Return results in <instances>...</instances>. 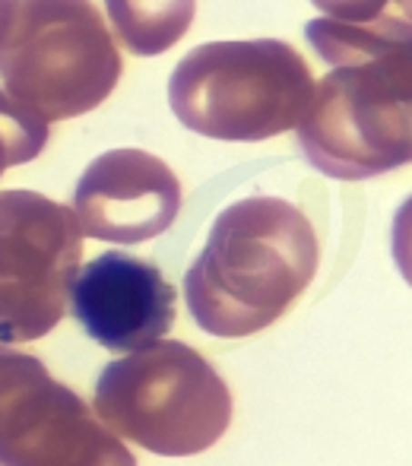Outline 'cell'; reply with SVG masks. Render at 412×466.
Listing matches in <instances>:
<instances>
[{
    "label": "cell",
    "mask_w": 412,
    "mask_h": 466,
    "mask_svg": "<svg viewBox=\"0 0 412 466\" xmlns=\"http://www.w3.org/2000/svg\"><path fill=\"white\" fill-rule=\"evenodd\" d=\"M93 406L111 435L162 457L204 454L232 422V390L222 374L175 339L105 365Z\"/></svg>",
    "instance_id": "5"
},
{
    "label": "cell",
    "mask_w": 412,
    "mask_h": 466,
    "mask_svg": "<svg viewBox=\"0 0 412 466\" xmlns=\"http://www.w3.org/2000/svg\"><path fill=\"white\" fill-rule=\"evenodd\" d=\"M45 143H48V124L0 89V175L42 156Z\"/></svg>",
    "instance_id": "11"
},
{
    "label": "cell",
    "mask_w": 412,
    "mask_h": 466,
    "mask_svg": "<svg viewBox=\"0 0 412 466\" xmlns=\"http://www.w3.org/2000/svg\"><path fill=\"white\" fill-rule=\"evenodd\" d=\"M80 258L74 209L35 190H0V343H29L61 324Z\"/></svg>",
    "instance_id": "6"
},
{
    "label": "cell",
    "mask_w": 412,
    "mask_h": 466,
    "mask_svg": "<svg viewBox=\"0 0 412 466\" xmlns=\"http://www.w3.org/2000/svg\"><path fill=\"white\" fill-rule=\"evenodd\" d=\"M314 76L279 38L209 42L181 57L168 80V105L187 130L209 140L257 143L302 121Z\"/></svg>",
    "instance_id": "3"
},
{
    "label": "cell",
    "mask_w": 412,
    "mask_h": 466,
    "mask_svg": "<svg viewBox=\"0 0 412 466\" xmlns=\"http://www.w3.org/2000/svg\"><path fill=\"white\" fill-rule=\"evenodd\" d=\"M0 466H136L48 365L0 343Z\"/></svg>",
    "instance_id": "7"
},
{
    "label": "cell",
    "mask_w": 412,
    "mask_h": 466,
    "mask_svg": "<svg viewBox=\"0 0 412 466\" xmlns=\"http://www.w3.org/2000/svg\"><path fill=\"white\" fill-rule=\"evenodd\" d=\"M6 13H10V0H0V32H4V23H6Z\"/></svg>",
    "instance_id": "13"
},
{
    "label": "cell",
    "mask_w": 412,
    "mask_h": 466,
    "mask_svg": "<svg viewBox=\"0 0 412 466\" xmlns=\"http://www.w3.org/2000/svg\"><path fill=\"white\" fill-rule=\"evenodd\" d=\"M121 70V51L93 0H10L0 80L13 102L45 124L99 108Z\"/></svg>",
    "instance_id": "4"
},
{
    "label": "cell",
    "mask_w": 412,
    "mask_h": 466,
    "mask_svg": "<svg viewBox=\"0 0 412 466\" xmlns=\"http://www.w3.org/2000/svg\"><path fill=\"white\" fill-rule=\"evenodd\" d=\"M178 292L146 258L108 251L76 270L70 308L89 339L111 352H140L175 327Z\"/></svg>",
    "instance_id": "8"
},
{
    "label": "cell",
    "mask_w": 412,
    "mask_h": 466,
    "mask_svg": "<svg viewBox=\"0 0 412 466\" xmlns=\"http://www.w3.org/2000/svg\"><path fill=\"white\" fill-rule=\"evenodd\" d=\"M181 209L175 172L143 149L102 153L80 175L74 190V216L80 232L115 245H140L162 235Z\"/></svg>",
    "instance_id": "9"
},
{
    "label": "cell",
    "mask_w": 412,
    "mask_h": 466,
    "mask_svg": "<svg viewBox=\"0 0 412 466\" xmlns=\"http://www.w3.org/2000/svg\"><path fill=\"white\" fill-rule=\"evenodd\" d=\"M317 264L320 238L296 203L245 197L222 209L185 273L187 311L209 337H251L302 299Z\"/></svg>",
    "instance_id": "2"
},
{
    "label": "cell",
    "mask_w": 412,
    "mask_h": 466,
    "mask_svg": "<svg viewBox=\"0 0 412 466\" xmlns=\"http://www.w3.org/2000/svg\"><path fill=\"white\" fill-rule=\"evenodd\" d=\"M327 19L352 25L409 23V0H311Z\"/></svg>",
    "instance_id": "12"
},
{
    "label": "cell",
    "mask_w": 412,
    "mask_h": 466,
    "mask_svg": "<svg viewBox=\"0 0 412 466\" xmlns=\"http://www.w3.org/2000/svg\"><path fill=\"white\" fill-rule=\"evenodd\" d=\"M105 6L121 42L134 55L156 57L187 35L197 0H105Z\"/></svg>",
    "instance_id": "10"
},
{
    "label": "cell",
    "mask_w": 412,
    "mask_h": 466,
    "mask_svg": "<svg viewBox=\"0 0 412 466\" xmlns=\"http://www.w3.org/2000/svg\"><path fill=\"white\" fill-rule=\"evenodd\" d=\"M305 35L330 64L314 86L298 143L317 172L362 181L394 172L412 153V48L409 23L352 25L311 19Z\"/></svg>",
    "instance_id": "1"
}]
</instances>
